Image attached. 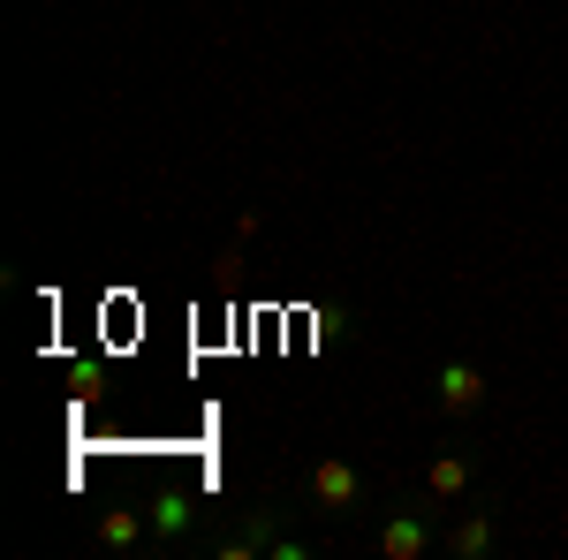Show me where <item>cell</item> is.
<instances>
[{
	"mask_svg": "<svg viewBox=\"0 0 568 560\" xmlns=\"http://www.w3.org/2000/svg\"><path fill=\"white\" fill-rule=\"evenodd\" d=\"M439 508L433 492L417 485V492H394L387 500V516L372 522V553L379 560H425V553H439Z\"/></svg>",
	"mask_w": 568,
	"mask_h": 560,
	"instance_id": "6da1fadb",
	"label": "cell"
},
{
	"mask_svg": "<svg viewBox=\"0 0 568 560\" xmlns=\"http://www.w3.org/2000/svg\"><path fill=\"white\" fill-rule=\"evenodd\" d=\"M485 371L478 364H470V356H447V364H433V409L439 417H447V425H470V417H478L485 409Z\"/></svg>",
	"mask_w": 568,
	"mask_h": 560,
	"instance_id": "5b68a950",
	"label": "cell"
},
{
	"mask_svg": "<svg viewBox=\"0 0 568 560\" xmlns=\"http://www.w3.org/2000/svg\"><path fill=\"white\" fill-rule=\"evenodd\" d=\"M425 492H433L439 508H463L470 492H478V447L470 439H447V447H433V462H425V477H417Z\"/></svg>",
	"mask_w": 568,
	"mask_h": 560,
	"instance_id": "8992f818",
	"label": "cell"
},
{
	"mask_svg": "<svg viewBox=\"0 0 568 560\" xmlns=\"http://www.w3.org/2000/svg\"><path fill=\"white\" fill-rule=\"evenodd\" d=\"M144 516H152V538H160V546H197V522H205V508H197V492L160 485V492L144 500Z\"/></svg>",
	"mask_w": 568,
	"mask_h": 560,
	"instance_id": "52a82bcc",
	"label": "cell"
},
{
	"mask_svg": "<svg viewBox=\"0 0 568 560\" xmlns=\"http://www.w3.org/2000/svg\"><path fill=\"white\" fill-rule=\"evenodd\" d=\"M439 553L447 560H500L508 553V500L478 485V492L455 508V522L439 530Z\"/></svg>",
	"mask_w": 568,
	"mask_h": 560,
	"instance_id": "3957f363",
	"label": "cell"
},
{
	"mask_svg": "<svg viewBox=\"0 0 568 560\" xmlns=\"http://www.w3.org/2000/svg\"><path fill=\"white\" fill-rule=\"evenodd\" d=\"M304 508L326 522V530H349V522L372 508V477L356 470L349 455H318L304 470Z\"/></svg>",
	"mask_w": 568,
	"mask_h": 560,
	"instance_id": "7a4b0ae2",
	"label": "cell"
},
{
	"mask_svg": "<svg viewBox=\"0 0 568 560\" xmlns=\"http://www.w3.org/2000/svg\"><path fill=\"white\" fill-rule=\"evenodd\" d=\"M281 516H288V500H281V492H258V500L243 508V522H235L227 538H213V560H265L273 538H281Z\"/></svg>",
	"mask_w": 568,
	"mask_h": 560,
	"instance_id": "277c9868",
	"label": "cell"
},
{
	"mask_svg": "<svg viewBox=\"0 0 568 560\" xmlns=\"http://www.w3.org/2000/svg\"><path fill=\"white\" fill-rule=\"evenodd\" d=\"M91 546H106V553H152L160 538H152L144 508H106V516H91Z\"/></svg>",
	"mask_w": 568,
	"mask_h": 560,
	"instance_id": "ba28073f",
	"label": "cell"
}]
</instances>
